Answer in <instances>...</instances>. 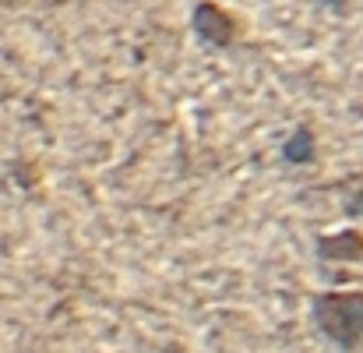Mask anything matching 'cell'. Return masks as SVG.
Segmentation results:
<instances>
[{
	"instance_id": "obj_2",
	"label": "cell",
	"mask_w": 363,
	"mask_h": 353,
	"mask_svg": "<svg viewBox=\"0 0 363 353\" xmlns=\"http://www.w3.org/2000/svg\"><path fill=\"white\" fill-rule=\"evenodd\" d=\"M191 32L198 36V43H205L212 50H233L240 39V21L230 7H223L216 0H198L191 11Z\"/></svg>"
},
{
	"instance_id": "obj_4",
	"label": "cell",
	"mask_w": 363,
	"mask_h": 353,
	"mask_svg": "<svg viewBox=\"0 0 363 353\" xmlns=\"http://www.w3.org/2000/svg\"><path fill=\"white\" fill-rule=\"evenodd\" d=\"M279 156H282L289 166H314V163H318V134H314V127H311V124H296V127L286 134Z\"/></svg>"
},
{
	"instance_id": "obj_5",
	"label": "cell",
	"mask_w": 363,
	"mask_h": 353,
	"mask_svg": "<svg viewBox=\"0 0 363 353\" xmlns=\"http://www.w3.org/2000/svg\"><path fill=\"white\" fill-rule=\"evenodd\" d=\"M346 212H350V216H363V188L353 198H346Z\"/></svg>"
},
{
	"instance_id": "obj_3",
	"label": "cell",
	"mask_w": 363,
	"mask_h": 353,
	"mask_svg": "<svg viewBox=\"0 0 363 353\" xmlns=\"http://www.w3.org/2000/svg\"><path fill=\"white\" fill-rule=\"evenodd\" d=\"M314 251H318L321 261H339V265L363 261V230L346 227V230H335V234H321Z\"/></svg>"
},
{
	"instance_id": "obj_1",
	"label": "cell",
	"mask_w": 363,
	"mask_h": 353,
	"mask_svg": "<svg viewBox=\"0 0 363 353\" xmlns=\"http://www.w3.org/2000/svg\"><path fill=\"white\" fill-rule=\"evenodd\" d=\"M314 329L339 350H363V290H328L311 304Z\"/></svg>"
}]
</instances>
